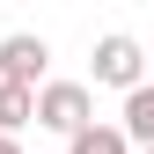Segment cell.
Instances as JSON below:
<instances>
[{"label":"cell","instance_id":"obj_8","mask_svg":"<svg viewBox=\"0 0 154 154\" xmlns=\"http://www.w3.org/2000/svg\"><path fill=\"white\" fill-rule=\"evenodd\" d=\"M140 154H154V147H140Z\"/></svg>","mask_w":154,"mask_h":154},{"label":"cell","instance_id":"obj_3","mask_svg":"<svg viewBox=\"0 0 154 154\" xmlns=\"http://www.w3.org/2000/svg\"><path fill=\"white\" fill-rule=\"evenodd\" d=\"M44 66H51V44L44 37H29V29H15V37H0V88H44Z\"/></svg>","mask_w":154,"mask_h":154},{"label":"cell","instance_id":"obj_4","mask_svg":"<svg viewBox=\"0 0 154 154\" xmlns=\"http://www.w3.org/2000/svg\"><path fill=\"white\" fill-rule=\"evenodd\" d=\"M118 132H125L132 147H154V81H140V88L125 95V125Z\"/></svg>","mask_w":154,"mask_h":154},{"label":"cell","instance_id":"obj_6","mask_svg":"<svg viewBox=\"0 0 154 154\" xmlns=\"http://www.w3.org/2000/svg\"><path fill=\"white\" fill-rule=\"evenodd\" d=\"M66 154H132V140H125L118 125H88V132L66 140Z\"/></svg>","mask_w":154,"mask_h":154},{"label":"cell","instance_id":"obj_7","mask_svg":"<svg viewBox=\"0 0 154 154\" xmlns=\"http://www.w3.org/2000/svg\"><path fill=\"white\" fill-rule=\"evenodd\" d=\"M0 154H22V140H0Z\"/></svg>","mask_w":154,"mask_h":154},{"label":"cell","instance_id":"obj_2","mask_svg":"<svg viewBox=\"0 0 154 154\" xmlns=\"http://www.w3.org/2000/svg\"><path fill=\"white\" fill-rule=\"evenodd\" d=\"M95 81L103 88H140L147 81V51H140V37H125V29H110V37H95Z\"/></svg>","mask_w":154,"mask_h":154},{"label":"cell","instance_id":"obj_1","mask_svg":"<svg viewBox=\"0 0 154 154\" xmlns=\"http://www.w3.org/2000/svg\"><path fill=\"white\" fill-rule=\"evenodd\" d=\"M37 125L73 140V132H88V125H95V95H88L81 81H44V88H37Z\"/></svg>","mask_w":154,"mask_h":154},{"label":"cell","instance_id":"obj_5","mask_svg":"<svg viewBox=\"0 0 154 154\" xmlns=\"http://www.w3.org/2000/svg\"><path fill=\"white\" fill-rule=\"evenodd\" d=\"M22 125H37V95L29 88H0V140H15Z\"/></svg>","mask_w":154,"mask_h":154}]
</instances>
